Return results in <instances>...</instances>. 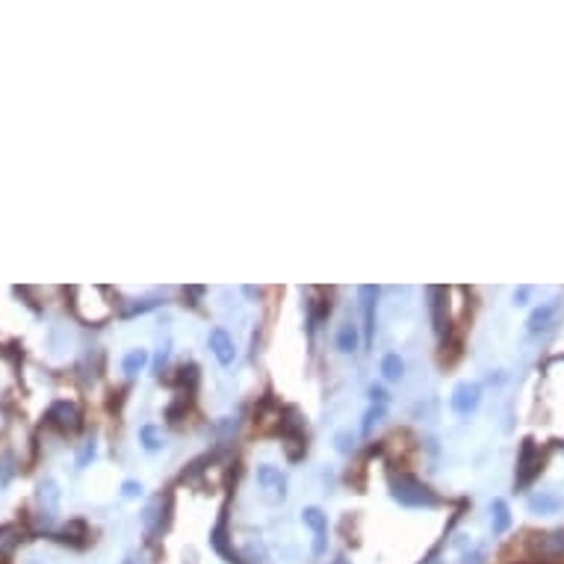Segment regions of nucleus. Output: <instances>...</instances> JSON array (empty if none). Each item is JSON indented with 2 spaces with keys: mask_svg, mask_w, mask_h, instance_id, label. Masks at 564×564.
I'll return each mask as SVG.
<instances>
[{
  "mask_svg": "<svg viewBox=\"0 0 564 564\" xmlns=\"http://www.w3.org/2000/svg\"><path fill=\"white\" fill-rule=\"evenodd\" d=\"M390 500L399 502L402 508H437L440 505L437 493L408 473L390 475Z\"/></svg>",
  "mask_w": 564,
  "mask_h": 564,
  "instance_id": "1",
  "label": "nucleus"
},
{
  "mask_svg": "<svg viewBox=\"0 0 564 564\" xmlns=\"http://www.w3.org/2000/svg\"><path fill=\"white\" fill-rule=\"evenodd\" d=\"M302 523L313 532V540H311V552L316 558H322L328 552V514L322 511V508L316 505H307L302 508Z\"/></svg>",
  "mask_w": 564,
  "mask_h": 564,
  "instance_id": "2",
  "label": "nucleus"
},
{
  "mask_svg": "<svg viewBox=\"0 0 564 564\" xmlns=\"http://www.w3.org/2000/svg\"><path fill=\"white\" fill-rule=\"evenodd\" d=\"M207 346H210V352H213V358L219 361V367L228 370V367H234V363H237V343H234V337H230L222 325L210 328Z\"/></svg>",
  "mask_w": 564,
  "mask_h": 564,
  "instance_id": "3",
  "label": "nucleus"
},
{
  "mask_svg": "<svg viewBox=\"0 0 564 564\" xmlns=\"http://www.w3.org/2000/svg\"><path fill=\"white\" fill-rule=\"evenodd\" d=\"M479 402H482V384L475 381H461L449 396V408L458 417H470L479 408Z\"/></svg>",
  "mask_w": 564,
  "mask_h": 564,
  "instance_id": "4",
  "label": "nucleus"
},
{
  "mask_svg": "<svg viewBox=\"0 0 564 564\" xmlns=\"http://www.w3.org/2000/svg\"><path fill=\"white\" fill-rule=\"evenodd\" d=\"M45 419L51 426H57L62 431H77L80 428V411H77V405L69 402V399H57L51 408H48V414Z\"/></svg>",
  "mask_w": 564,
  "mask_h": 564,
  "instance_id": "5",
  "label": "nucleus"
},
{
  "mask_svg": "<svg viewBox=\"0 0 564 564\" xmlns=\"http://www.w3.org/2000/svg\"><path fill=\"white\" fill-rule=\"evenodd\" d=\"M361 298H363V343L367 346H372V340H375V313H379V286H372V284H363L361 286Z\"/></svg>",
  "mask_w": 564,
  "mask_h": 564,
  "instance_id": "6",
  "label": "nucleus"
},
{
  "mask_svg": "<svg viewBox=\"0 0 564 564\" xmlns=\"http://www.w3.org/2000/svg\"><path fill=\"white\" fill-rule=\"evenodd\" d=\"M254 479H257V484H260L263 491H275L278 500H284V496H286V475L278 467H272V464H257Z\"/></svg>",
  "mask_w": 564,
  "mask_h": 564,
  "instance_id": "7",
  "label": "nucleus"
},
{
  "mask_svg": "<svg viewBox=\"0 0 564 564\" xmlns=\"http://www.w3.org/2000/svg\"><path fill=\"white\" fill-rule=\"evenodd\" d=\"M334 346L340 355H355V352L361 349V328L352 322V319H346L340 328H337V337H334Z\"/></svg>",
  "mask_w": 564,
  "mask_h": 564,
  "instance_id": "8",
  "label": "nucleus"
},
{
  "mask_svg": "<svg viewBox=\"0 0 564 564\" xmlns=\"http://www.w3.org/2000/svg\"><path fill=\"white\" fill-rule=\"evenodd\" d=\"M39 502H42V517H53L57 514V508H60V488H57V482L53 479H45L39 484Z\"/></svg>",
  "mask_w": 564,
  "mask_h": 564,
  "instance_id": "9",
  "label": "nucleus"
},
{
  "mask_svg": "<svg viewBox=\"0 0 564 564\" xmlns=\"http://www.w3.org/2000/svg\"><path fill=\"white\" fill-rule=\"evenodd\" d=\"M148 361H151L148 349H130L127 355L121 358V372H125L127 379H134V375H139L142 370L148 367Z\"/></svg>",
  "mask_w": 564,
  "mask_h": 564,
  "instance_id": "10",
  "label": "nucleus"
},
{
  "mask_svg": "<svg viewBox=\"0 0 564 564\" xmlns=\"http://www.w3.org/2000/svg\"><path fill=\"white\" fill-rule=\"evenodd\" d=\"M381 375L384 381H402L405 379V361L399 352H387L381 358Z\"/></svg>",
  "mask_w": 564,
  "mask_h": 564,
  "instance_id": "11",
  "label": "nucleus"
},
{
  "mask_svg": "<svg viewBox=\"0 0 564 564\" xmlns=\"http://www.w3.org/2000/svg\"><path fill=\"white\" fill-rule=\"evenodd\" d=\"M139 444H142V449H145V452H160L165 446V440H163L160 428L154 426V423H142L139 426Z\"/></svg>",
  "mask_w": 564,
  "mask_h": 564,
  "instance_id": "12",
  "label": "nucleus"
},
{
  "mask_svg": "<svg viewBox=\"0 0 564 564\" xmlns=\"http://www.w3.org/2000/svg\"><path fill=\"white\" fill-rule=\"evenodd\" d=\"M561 505H564V500H561V496H556V493H535L532 500H529V511L552 514V511H558Z\"/></svg>",
  "mask_w": 564,
  "mask_h": 564,
  "instance_id": "13",
  "label": "nucleus"
},
{
  "mask_svg": "<svg viewBox=\"0 0 564 564\" xmlns=\"http://www.w3.org/2000/svg\"><path fill=\"white\" fill-rule=\"evenodd\" d=\"M18 535L21 532H18L15 526H0V564L12 556V549L18 547V540H21Z\"/></svg>",
  "mask_w": 564,
  "mask_h": 564,
  "instance_id": "14",
  "label": "nucleus"
},
{
  "mask_svg": "<svg viewBox=\"0 0 564 564\" xmlns=\"http://www.w3.org/2000/svg\"><path fill=\"white\" fill-rule=\"evenodd\" d=\"M491 511H493V535H502L511 526V511H508V505L502 500H493Z\"/></svg>",
  "mask_w": 564,
  "mask_h": 564,
  "instance_id": "15",
  "label": "nucleus"
},
{
  "mask_svg": "<svg viewBox=\"0 0 564 564\" xmlns=\"http://www.w3.org/2000/svg\"><path fill=\"white\" fill-rule=\"evenodd\" d=\"M552 313H556V304H544V307H538V311L532 313V316H529V331H532V334H535V331H540V328H544L547 322H549V319H552Z\"/></svg>",
  "mask_w": 564,
  "mask_h": 564,
  "instance_id": "16",
  "label": "nucleus"
},
{
  "mask_svg": "<svg viewBox=\"0 0 564 564\" xmlns=\"http://www.w3.org/2000/svg\"><path fill=\"white\" fill-rule=\"evenodd\" d=\"M384 417V405H370L367 414H363V423H361V435H370L375 423H381Z\"/></svg>",
  "mask_w": 564,
  "mask_h": 564,
  "instance_id": "17",
  "label": "nucleus"
},
{
  "mask_svg": "<svg viewBox=\"0 0 564 564\" xmlns=\"http://www.w3.org/2000/svg\"><path fill=\"white\" fill-rule=\"evenodd\" d=\"M334 446H337V452H343V455H349V452L355 449V435H349V431H337Z\"/></svg>",
  "mask_w": 564,
  "mask_h": 564,
  "instance_id": "18",
  "label": "nucleus"
},
{
  "mask_svg": "<svg viewBox=\"0 0 564 564\" xmlns=\"http://www.w3.org/2000/svg\"><path fill=\"white\" fill-rule=\"evenodd\" d=\"M142 493H145V488H142V482H136V479L121 482V496H125V500H136V496H142Z\"/></svg>",
  "mask_w": 564,
  "mask_h": 564,
  "instance_id": "19",
  "label": "nucleus"
},
{
  "mask_svg": "<svg viewBox=\"0 0 564 564\" xmlns=\"http://www.w3.org/2000/svg\"><path fill=\"white\" fill-rule=\"evenodd\" d=\"M95 455H98V444H95V440H89V444L80 449V455H77V467H86L89 461H95Z\"/></svg>",
  "mask_w": 564,
  "mask_h": 564,
  "instance_id": "20",
  "label": "nucleus"
},
{
  "mask_svg": "<svg viewBox=\"0 0 564 564\" xmlns=\"http://www.w3.org/2000/svg\"><path fill=\"white\" fill-rule=\"evenodd\" d=\"M154 307H160V298H142L139 304L130 307L127 316H134V313H145V311H154Z\"/></svg>",
  "mask_w": 564,
  "mask_h": 564,
  "instance_id": "21",
  "label": "nucleus"
},
{
  "mask_svg": "<svg viewBox=\"0 0 564 564\" xmlns=\"http://www.w3.org/2000/svg\"><path fill=\"white\" fill-rule=\"evenodd\" d=\"M367 393H370V402H372V405H384V402H387V393H384V387H379V384H372Z\"/></svg>",
  "mask_w": 564,
  "mask_h": 564,
  "instance_id": "22",
  "label": "nucleus"
},
{
  "mask_svg": "<svg viewBox=\"0 0 564 564\" xmlns=\"http://www.w3.org/2000/svg\"><path fill=\"white\" fill-rule=\"evenodd\" d=\"M482 561H484V552H482V549L464 552V564H482Z\"/></svg>",
  "mask_w": 564,
  "mask_h": 564,
  "instance_id": "23",
  "label": "nucleus"
},
{
  "mask_svg": "<svg viewBox=\"0 0 564 564\" xmlns=\"http://www.w3.org/2000/svg\"><path fill=\"white\" fill-rule=\"evenodd\" d=\"M526 298H529V290L526 286H520V290L514 293V304H526Z\"/></svg>",
  "mask_w": 564,
  "mask_h": 564,
  "instance_id": "24",
  "label": "nucleus"
},
{
  "mask_svg": "<svg viewBox=\"0 0 564 564\" xmlns=\"http://www.w3.org/2000/svg\"><path fill=\"white\" fill-rule=\"evenodd\" d=\"M334 564H349V561H346V558H343V556H340V558H337V561H334Z\"/></svg>",
  "mask_w": 564,
  "mask_h": 564,
  "instance_id": "25",
  "label": "nucleus"
},
{
  "mask_svg": "<svg viewBox=\"0 0 564 564\" xmlns=\"http://www.w3.org/2000/svg\"><path fill=\"white\" fill-rule=\"evenodd\" d=\"M121 564H134V558H125V561H121Z\"/></svg>",
  "mask_w": 564,
  "mask_h": 564,
  "instance_id": "26",
  "label": "nucleus"
},
{
  "mask_svg": "<svg viewBox=\"0 0 564 564\" xmlns=\"http://www.w3.org/2000/svg\"><path fill=\"white\" fill-rule=\"evenodd\" d=\"M435 564H444V561H435Z\"/></svg>",
  "mask_w": 564,
  "mask_h": 564,
  "instance_id": "27",
  "label": "nucleus"
}]
</instances>
